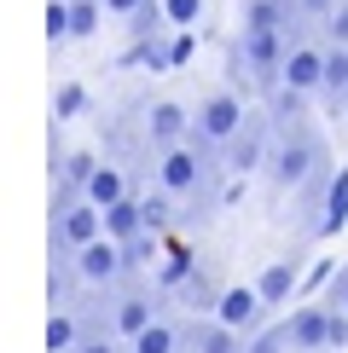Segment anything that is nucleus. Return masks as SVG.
I'll return each mask as SVG.
<instances>
[{
  "mask_svg": "<svg viewBox=\"0 0 348 353\" xmlns=\"http://www.w3.org/2000/svg\"><path fill=\"white\" fill-rule=\"evenodd\" d=\"M180 296H186V307H192V313H215L226 290H215V284H209V278H203V272H192V278H186V284H180Z\"/></svg>",
  "mask_w": 348,
  "mask_h": 353,
  "instance_id": "5701e85b",
  "label": "nucleus"
},
{
  "mask_svg": "<svg viewBox=\"0 0 348 353\" xmlns=\"http://www.w3.org/2000/svg\"><path fill=\"white\" fill-rule=\"evenodd\" d=\"M342 110H348V99H342Z\"/></svg>",
  "mask_w": 348,
  "mask_h": 353,
  "instance_id": "e433bc0d",
  "label": "nucleus"
},
{
  "mask_svg": "<svg viewBox=\"0 0 348 353\" xmlns=\"http://www.w3.org/2000/svg\"><path fill=\"white\" fill-rule=\"evenodd\" d=\"M313 174H325V145H319L308 128H284L279 145L267 151V180L279 191H302Z\"/></svg>",
  "mask_w": 348,
  "mask_h": 353,
  "instance_id": "f257e3e1",
  "label": "nucleus"
},
{
  "mask_svg": "<svg viewBox=\"0 0 348 353\" xmlns=\"http://www.w3.org/2000/svg\"><path fill=\"white\" fill-rule=\"evenodd\" d=\"M192 272H197L192 249H186V243H168V261H163V267H157V284H163V290H180V284H186V278H192Z\"/></svg>",
  "mask_w": 348,
  "mask_h": 353,
  "instance_id": "aec40b11",
  "label": "nucleus"
},
{
  "mask_svg": "<svg viewBox=\"0 0 348 353\" xmlns=\"http://www.w3.org/2000/svg\"><path fill=\"white\" fill-rule=\"evenodd\" d=\"M122 261H128V272H139L145 261H157V232H139L134 243H122Z\"/></svg>",
  "mask_w": 348,
  "mask_h": 353,
  "instance_id": "bb28decb",
  "label": "nucleus"
},
{
  "mask_svg": "<svg viewBox=\"0 0 348 353\" xmlns=\"http://www.w3.org/2000/svg\"><path fill=\"white\" fill-rule=\"evenodd\" d=\"M192 353H244V330L221 325V319H209V325H192Z\"/></svg>",
  "mask_w": 348,
  "mask_h": 353,
  "instance_id": "dca6fc26",
  "label": "nucleus"
},
{
  "mask_svg": "<svg viewBox=\"0 0 348 353\" xmlns=\"http://www.w3.org/2000/svg\"><path fill=\"white\" fill-rule=\"evenodd\" d=\"M290 342H296V353H325L331 347V307L325 301H308L290 313Z\"/></svg>",
  "mask_w": 348,
  "mask_h": 353,
  "instance_id": "6e6552de",
  "label": "nucleus"
},
{
  "mask_svg": "<svg viewBox=\"0 0 348 353\" xmlns=\"http://www.w3.org/2000/svg\"><path fill=\"white\" fill-rule=\"evenodd\" d=\"M81 336H87V330H81L76 313H52V319H47V353H70Z\"/></svg>",
  "mask_w": 348,
  "mask_h": 353,
  "instance_id": "412c9836",
  "label": "nucleus"
},
{
  "mask_svg": "<svg viewBox=\"0 0 348 353\" xmlns=\"http://www.w3.org/2000/svg\"><path fill=\"white\" fill-rule=\"evenodd\" d=\"M163 23H168V6L163 0H145V6L128 18V29H134V41H151V35H163Z\"/></svg>",
  "mask_w": 348,
  "mask_h": 353,
  "instance_id": "b1692460",
  "label": "nucleus"
},
{
  "mask_svg": "<svg viewBox=\"0 0 348 353\" xmlns=\"http://www.w3.org/2000/svg\"><path fill=\"white\" fill-rule=\"evenodd\" d=\"M47 41H52V47L70 41V0H52V6H47Z\"/></svg>",
  "mask_w": 348,
  "mask_h": 353,
  "instance_id": "c85d7f7f",
  "label": "nucleus"
},
{
  "mask_svg": "<svg viewBox=\"0 0 348 353\" xmlns=\"http://www.w3.org/2000/svg\"><path fill=\"white\" fill-rule=\"evenodd\" d=\"M93 238H105V209L99 203H70V209H52V255H76Z\"/></svg>",
  "mask_w": 348,
  "mask_h": 353,
  "instance_id": "20e7f679",
  "label": "nucleus"
},
{
  "mask_svg": "<svg viewBox=\"0 0 348 353\" xmlns=\"http://www.w3.org/2000/svg\"><path fill=\"white\" fill-rule=\"evenodd\" d=\"M267 134H273V122H261V116H250V122L238 128V139L221 151V163L226 174H255L261 163H267Z\"/></svg>",
  "mask_w": 348,
  "mask_h": 353,
  "instance_id": "0eeeda50",
  "label": "nucleus"
},
{
  "mask_svg": "<svg viewBox=\"0 0 348 353\" xmlns=\"http://www.w3.org/2000/svg\"><path fill=\"white\" fill-rule=\"evenodd\" d=\"M139 209H145V226H151V232H168V220H174V191L157 185L151 197H139Z\"/></svg>",
  "mask_w": 348,
  "mask_h": 353,
  "instance_id": "393cba45",
  "label": "nucleus"
},
{
  "mask_svg": "<svg viewBox=\"0 0 348 353\" xmlns=\"http://www.w3.org/2000/svg\"><path fill=\"white\" fill-rule=\"evenodd\" d=\"M168 52H174V70L192 64V35H168Z\"/></svg>",
  "mask_w": 348,
  "mask_h": 353,
  "instance_id": "72a5a7b5",
  "label": "nucleus"
},
{
  "mask_svg": "<svg viewBox=\"0 0 348 353\" xmlns=\"http://www.w3.org/2000/svg\"><path fill=\"white\" fill-rule=\"evenodd\" d=\"M139 232H151V226H145L139 197H122V203H110V209H105V238H116V243H134Z\"/></svg>",
  "mask_w": 348,
  "mask_h": 353,
  "instance_id": "2eb2a0df",
  "label": "nucleus"
},
{
  "mask_svg": "<svg viewBox=\"0 0 348 353\" xmlns=\"http://www.w3.org/2000/svg\"><path fill=\"white\" fill-rule=\"evenodd\" d=\"M110 325H116L122 342H134L145 325H157V301L145 296V290H128V296H116V307H110Z\"/></svg>",
  "mask_w": 348,
  "mask_h": 353,
  "instance_id": "9b49d317",
  "label": "nucleus"
},
{
  "mask_svg": "<svg viewBox=\"0 0 348 353\" xmlns=\"http://www.w3.org/2000/svg\"><path fill=\"white\" fill-rule=\"evenodd\" d=\"M325 99H331V110H342V99H348V47L325 52Z\"/></svg>",
  "mask_w": 348,
  "mask_h": 353,
  "instance_id": "6ab92c4d",
  "label": "nucleus"
},
{
  "mask_svg": "<svg viewBox=\"0 0 348 353\" xmlns=\"http://www.w3.org/2000/svg\"><path fill=\"white\" fill-rule=\"evenodd\" d=\"M122 64H145L151 76H163V70H174V52H168L163 35H151V41H134V47L122 52Z\"/></svg>",
  "mask_w": 348,
  "mask_h": 353,
  "instance_id": "f3484780",
  "label": "nucleus"
},
{
  "mask_svg": "<svg viewBox=\"0 0 348 353\" xmlns=\"http://www.w3.org/2000/svg\"><path fill=\"white\" fill-rule=\"evenodd\" d=\"M261 313H267L261 290H244V284H232L226 296H221V307H215V319H221V325H232V330H244V336L261 330Z\"/></svg>",
  "mask_w": 348,
  "mask_h": 353,
  "instance_id": "9d476101",
  "label": "nucleus"
},
{
  "mask_svg": "<svg viewBox=\"0 0 348 353\" xmlns=\"http://www.w3.org/2000/svg\"><path fill=\"white\" fill-rule=\"evenodd\" d=\"M302 110H308V93H302V87L279 81V87L267 93V122H273V134H284V128H302Z\"/></svg>",
  "mask_w": 348,
  "mask_h": 353,
  "instance_id": "4468645a",
  "label": "nucleus"
},
{
  "mask_svg": "<svg viewBox=\"0 0 348 353\" xmlns=\"http://www.w3.org/2000/svg\"><path fill=\"white\" fill-rule=\"evenodd\" d=\"M163 6H168V23L174 29H192L203 18V0H163Z\"/></svg>",
  "mask_w": 348,
  "mask_h": 353,
  "instance_id": "c756f323",
  "label": "nucleus"
},
{
  "mask_svg": "<svg viewBox=\"0 0 348 353\" xmlns=\"http://www.w3.org/2000/svg\"><path fill=\"white\" fill-rule=\"evenodd\" d=\"M81 105H87V93H81L76 81H64V87H58V99H52V116H58V122H70Z\"/></svg>",
  "mask_w": 348,
  "mask_h": 353,
  "instance_id": "cd10ccee",
  "label": "nucleus"
},
{
  "mask_svg": "<svg viewBox=\"0 0 348 353\" xmlns=\"http://www.w3.org/2000/svg\"><path fill=\"white\" fill-rule=\"evenodd\" d=\"M337 6H342V0H296V12H302V18H331Z\"/></svg>",
  "mask_w": 348,
  "mask_h": 353,
  "instance_id": "7c9ffc66",
  "label": "nucleus"
},
{
  "mask_svg": "<svg viewBox=\"0 0 348 353\" xmlns=\"http://www.w3.org/2000/svg\"><path fill=\"white\" fill-rule=\"evenodd\" d=\"M342 226H348V168H337V174H331L325 209H319V220H313V238H337Z\"/></svg>",
  "mask_w": 348,
  "mask_h": 353,
  "instance_id": "ddd939ff",
  "label": "nucleus"
},
{
  "mask_svg": "<svg viewBox=\"0 0 348 353\" xmlns=\"http://www.w3.org/2000/svg\"><path fill=\"white\" fill-rule=\"evenodd\" d=\"M122 197H128V180H122V168L99 163V174L87 180V203H99V209H110V203H122Z\"/></svg>",
  "mask_w": 348,
  "mask_h": 353,
  "instance_id": "a211bd4d",
  "label": "nucleus"
},
{
  "mask_svg": "<svg viewBox=\"0 0 348 353\" xmlns=\"http://www.w3.org/2000/svg\"><path fill=\"white\" fill-rule=\"evenodd\" d=\"M250 122V116H244V99L238 93H209L197 105V122H192V145L197 151H215L221 157L232 139H238V128Z\"/></svg>",
  "mask_w": 348,
  "mask_h": 353,
  "instance_id": "7ed1b4c3",
  "label": "nucleus"
},
{
  "mask_svg": "<svg viewBox=\"0 0 348 353\" xmlns=\"http://www.w3.org/2000/svg\"><path fill=\"white\" fill-rule=\"evenodd\" d=\"M319 284H331V261H319V267L302 278V290H319Z\"/></svg>",
  "mask_w": 348,
  "mask_h": 353,
  "instance_id": "f704fd0d",
  "label": "nucleus"
},
{
  "mask_svg": "<svg viewBox=\"0 0 348 353\" xmlns=\"http://www.w3.org/2000/svg\"><path fill=\"white\" fill-rule=\"evenodd\" d=\"M76 278L81 284H116V278H128V261H122V243L116 238H93L87 249H76Z\"/></svg>",
  "mask_w": 348,
  "mask_h": 353,
  "instance_id": "423d86ee",
  "label": "nucleus"
},
{
  "mask_svg": "<svg viewBox=\"0 0 348 353\" xmlns=\"http://www.w3.org/2000/svg\"><path fill=\"white\" fill-rule=\"evenodd\" d=\"M325 29L337 35V47H348V0H342V6H337V12L325 18Z\"/></svg>",
  "mask_w": 348,
  "mask_h": 353,
  "instance_id": "2f4dec72",
  "label": "nucleus"
},
{
  "mask_svg": "<svg viewBox=\"0 0 348 353\" xmlns=\"http://www.w3.org/2000/svg\"><path fill=\"white\" fill-rule=\"evenodd\" d=\"M209 168H215V151H197V145L186 139V145H174V151L157 157V185L197 209V197L209 191Z\"/></svg>",
  "mask_w": 348,
  "mask_h": 353,
  "instance_id": "f03ea898",
  "label": "nucleus"
},
{
  "mask_svg": "<svg viewBox=\"0 0 348 353\" xmlns=\"http://www.w3.org/2000/svg\"><path fill=\"white\" fill-rule=\"evenodd\" d=\"M99 29V0H70V41L93 35Z\"/></svg>",
  "mask_w": 348,
  "mask_h": 353,
  "instance_id": "a878e982",
  "label": "nucleus"
},
{
  "mask_svg": "<svg viewBox=\"0 0 348 353\" xmlns=\"http://www.w3.org/2000/svg\"><path fill=\"white\" fill-rule=\"evenodd\" d=\"M128 347H134V353H174V347H180V330H174L168 319H157V325H145Z\"/></svg>",
  "mask_w": 348,
  "mask_h": 353,
  "instance_id": "4be33fe9",
  "label": "nucleus"
},
{
  "mask_svg": "<svg viewBox=\"0 0 348 353\" xmlns=\"http://www.w3.org/2000/svg\"><path fill=\"white\" fill-rule=\"evenodd\" d=\"M302 278H308V272H302V261L284 255V261H273V267L255 278V290H261V301H267V307H284V301L302 290Z\"/></svg>",
  "mask_w": 348,
  "mask_h": 353,
  "instance_id": "f8f14e48",
  "label": "nucleus"
},
{
  "mask_svg": "<svg viewBox=\"0 0 348 353\" xmlns=\"http://www.w3.org/2000/svg\"><path fill=\"white\" fill-rule=\"evenodd\" d=\"M70 353H116V342H110V336H81Z\"/></svg>",
  "mask_w": 348,
  "mask_h": 353,
  "instance_id": "473e14b6",
  "label": "nucleus"
},
{
  "mask_svg": "<svg viewBox=\"0 0 348 353\" xmlns=\"http://www.w3.org/2000/svg\"><path fill=\"white\" fill-rule=\"evenodd\" d=\"M139 6H145V0H105V12H116V18H134Z\"/></svg>",
  "mask_w": 348,
  "mask_h": 353,
  "instance_id": "c9c22d12",
  "label": "nucleus"
},
{
  "mask_svg": "<svg viewBox=\"0 0 348 353\" xmlns=\"http://www.w3.org/2000/svg\"><path fill=\"white\" fill-rule=\"evenodd\" d=\"M192 122H197V116L186 110V105H174V99H157V105L145 110V139H151V151L163 157V151H174V145L192 139Z\"/></svg>",
  "mask_w": 348,
  "mask_h": 353,
  "instance_id": "39448f33",
  "label": "nucleus"
},
{
  "mask_svg": "<svg viewBox=\"0 0 348 353\" xmlns=\"http://www.w3.org/2000/svg\"><path fill=\"white\" fill-rule=\"evenodd\" d=\"M325 52L331 47H313V41H296L284 58V81L302 87V93H325Z\"/></svg>",
  "mask_w": 348,
  "mask_h": 353,
  "instance_id": "1a4fd4ad",
  "label": "nucleus"
}]
</instances>
